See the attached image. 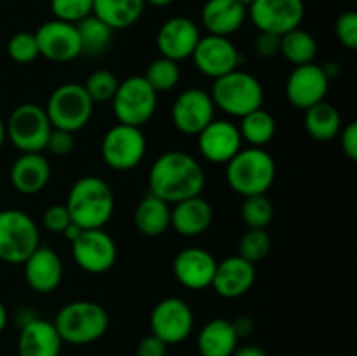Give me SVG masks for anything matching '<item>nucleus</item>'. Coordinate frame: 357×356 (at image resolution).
Returning <instances> with one entry per match:
<instances>
[{"label":"nucleus","mask_w":357,"mask_h":356,"mask_svg":"<svg viewBox=\"0 0 357 356\" xmlns=\"http://www.w3.org/2000/svg\"><path fill=\"white\" fill-rule=\"evenodd\" d=\"M305 129L316 142H331L342 131L340 112L333 103L319 101L305 110Z\"/></svg>","instance_id":"c756f323"},{"label":"nucleus","mask_w":357,"mask_h":356,"mask_svg":"<svg viewBox=\"0 0 357 356\" xmlns=\"http://www.w3.org/2000/svg\"><path fill=\"white\" fill-rule=\"evenodd\" d=\"M52 131L45 108L37 103H21L10 112L6 122V136L14 149L24 152H44Z\"/></svg>","instance_id":"1a4fd4ad"},{"label":"nucleus","mask_w":357,"mask_h":356,"mask_svg":"<svg viewBox=\"0 0 357 356\" xmlns=\"http://www.w3.org/2000/svg\"><path fill=\"white\" fill-rule=\"evenodd\" d=\"M65 206L72 222L82 230L105 229L114 216L115 198L103 178L89 175L72 185Z\"/></svg>","instance_id":"f03ea898"},{"label":"nucleus","mask_w":357,"mask_h":356,"mask_svg":"<svg viewBox=\"0 0 357 356\" xmlns=\"http://www.w3.org/2000/svg\"><path fill=\"white\" fill-rule=\"evenodd\" d=\"M281 51V35L268 34V31H258L255 38V52L260 58L271 59L279 54Z\"/></svg>","instance_id":"37998d69"},{"label":"nucleus","mask_w":357,"mask_h":356,"mask_svg":"<svg viewBox=\"0 0 357 356\" xmlns=\"http://www.w3.org/2000/svg\"><path fill=\"white\" fill-rule=\"evenodd\" d=\"M143 77H145L146 82H149L157 93H167V91L174 89V87L180 84V63L164 58V56H159V58L153 59V61L146 66V72Z\"/></svg>","instance_id":"72a5a7b5"},{"label":"nucleus","mask_w":357,"mask_h":356,"mask_svg":"<svg viewBox=\"0 0 357 356\" xmlns=\"http://www.w3.org/2000/svg\"><path fill=\"white\" fill-rule=\"evenodd\" d=\"M340 145L347 159L357 161V122H349L340 131Z\"/></svg>","instance_id":"a18cd8bd"},{"label":"nucleus","mask_w":357,"mask_h":356,"mask_svg":"<svg viewBox=\"0 0 357 356\" xmlns=\"http://www.w3.org/2000/svg\"><path fill=\"white\" fill-rule=\"evenodd\" d=\"M272 248L271 234L267 229H248L239 239V253L251 264L264 260Z\"/></svg>","instance_id":"c9c22d12"},{"label":"nucleus","mask_w":357,"mask_h":356,"mask_svg":"<svg viewBox=\"0 0 357 356\" xmlns=\"http://www.w3.org/2000/svg\"><path fill=\"white\" fill-rule=\"evenodd\" d=\"M40 246L37 222L21 209L0 212V260L10 265H23Z\"/></svg>","instance_id":"423d86ee"},{"label":"nucleus","mask_w":357,"mask_h":356,"mask_svg":"<svg viewBox=\"0 0 357 356\" xmlns=\"http://www.w3.org/2000/svg\"><path fill=\"white\" fill-rule=\"evenodd\" d=\"M192 61L202 75L215 80L234 70H239L243 56L230 37L208 34L199 38L197 47L192 54Z\"/></svg>","instance_id":"2eb2a0df"},{"label":"nucleus","mask_w":357,"mask_h":356,"mask_svg":"<svg viewBox=\"0 0 357 356\" xmlns=\"http://www.w3.org/2000/svg\"><path fill=\"white\" fill-rule=\"evenodd\" d=\"M197 149L208 163L227 164L243 149L239 128L227 119H213L197 135Z\"/></svg>","instance_id":"6ab92c4d"},{"label":"nucleus","mask_w":357,"mask_h":356,"mask_svg":"<svg viewBox=\"0 0 357 356\" xmlns=\"http://www.w3.org/2000/svg\"><path fill=\"white\" fill-rule=\"evenodd\" d=\"M70 244L77 267L89 274H105L117 262V244L105 229L82 230Z\"/></svg>","instance_id":"f8f14e48"},{"label":"nucleus","mask_w":357,"mask_h":356,"mask_svg":"<svg viewBox=\"0 0 357 356\" xmlns=\"http://www.w3.org/2000/svg\"><path fill=\"white\" fill-rule=\"evenodd\" d=\"M75 27L77 31H79L82 54L100 56L110 47L112 38H114V30L107 23H103L100 17L94 16V14L84 17Z\"/></svg>","instance_id":"2f4dec72"},{"label":"nucleus","mask_w":357,"mask_h":356,"mask_svg":"<svg viewBox=\"0 0 357 356\" xmlns=\"http://www.w3.org/2000/svg\"><path fill=\"white\" fill-rule=\"evenodd\" d=\"M7 54L14 63H20V65L33 63L40 56L35 34H31V31H17V34H14L7 42Z\"/></svg>","instance_id":"4c0bfd02"},{"label":"nucleus","mask_w":357,"mask_h":356,"mask_svg":"<svg viewBox=\"0 0 357 356\" xmlns=\"http://www.w3.org/2000/svg\"><path fill=\"white\" fill-rule=\"evenodd\" d=\"M51 180V164L42 152H24L10 168V184L23 195L44 191Z\"/></svg>","instance_id":"5701e85b"},{"label":"nucleus","mask_w":357,"mask_h":356,"mask_svg":"<svg viewBox=\"0 0 357 356\" xmlns=\"http://www.w3.org/2000/svg\"><path fill=\"white\" fill-rule=\"evenodd\" d=\"M145 6V0H93V14L114 31L126 30L138 23Z\"/></svg>","instance_id":"c85d7f7f"},{"label":"nucleus","mask_w":357,"mask_h":356,"mask_svg":"<svg viewBox=\"0 0 357 356\" xmlns=\"http://www.w3.org/2000/svg\"><path fill=\"white\" fill-rule=\"evenodd\" d=\"M215 103L208 91L190 87L181 91L171 107V122L187 136H197L215 119Z\"/></svg>","instance_id":"4468645a"},{"label":"nucleus","mask_w":357,"mask_h":356,"mask_svg":"<svg viewBox=\"0 0 357 356\" xmlns=\"http://www.w3.org/2000/svg\"><path fill=\"white\" fill-rule=\"evenodd\" d=\"M173 2H176V0H145V3H149L152 7H167Z\"/></svg>","instance_id":"864d4df0"},{"label":"nucleus","mask_w":357,"mask_h":356,"mask_svg":"<svg viewBox=\"0 0 357 356\" xmlns=\"http://www.w3.org/2000/svg\"><path fill=\"white\" fill-rule=\"evenodd\" d=\"M80 232H82V229H80L79 225H75V223H73V222H70L68 225H66V229L63 230V236H65L66 239H68L70 243H72V241H75L77 237L80 236Z\"/></svg>","instance_id":"8fccbe9b"},{"label":"nucleus","mask_w":357,"mask_h":356,"mask_svg":"<svg viewBox=\"0 0 357 356\" xmlns=\"http://www.w3.org/2000/svg\"><path fill=\"white\" fill-rule=\"evenodd\" d=\"M211 202L202 195L183 199L171 206V227L183 237H197L204 234L213 223Z\"/></svg>","instance_id":"393cba45"},{"label":"nucleus","mask_w":357,"mask_h":356,"mask_svg":"<svg viewBox=\"0 0 357 356\" xmlns=\"http://www.w3.org/2000/svg\"><path fill=\"white\" fill-rule=\"evenodd\" d=\"M239 346L234 325L225 318L208 321L197 334V351L201 356H232Z\"/></svg>","instance_id":"bb28decb"},{"label":"nucleus","mask_w":357,"mask_h":356,"mask_svg":"<svg viewBox=\"0 0 357 356\" xmlns=\"http://www.w3.org/2000/svg\"><path fill=\"white\" fill-rule=\"evenodd\" d=\"M328 75L323 66L316 63H307L293 68L286 80V98L298 110H307L312 105L324 101L330 89Z\"/></svg>","instance_id":"a211bd4d"},{"label":"nucleus","mask_w":357,"mask_h":356,"mask_svg":"<svg viewBox=\"0 0 357 356\" xmlns=\"http://www.w3.org/2000/svg\"><path fill=\"white\" fill-rule=\"evenodd\" d=\"M232 325H234V330H236L237 337H239V341L244 337H250L255 330V323L250 316L236 318V320L232 321Z\"/></svg>","instance_id":"49530a36"},{"label":"nucleus","mask_w":357,"mask_h":356,"mask_svg":"<svg viewBox=\"0 0 357 356\" xmlns=\"http://www.w3.org/2000/svg\"><path fill=\"white\" fill-rule=\"evenodd\" d=\"M279 54L295 66L314 63L317 56L316 37L307 30L295 28V30L281 35V51H279Z\"/></svg>","instance_id":"473e14b6"},{"label":"nucleus","mask_w":357,"mask_h":356,"mask_svg":"<svg viewBox=\"0 0 357 356\" xmlns=\"http://www.w3.org/2000/svg\"><path fill=\"white\" fill-rule=\"evenodd\" d=\"M119 82L121 80L110 70H96L87 77L82 86L94 103H103V101H112Z\"/></svg>","instance_id":"e433bc0d"},{"label":"nucleus","mask_w":357,"mask_h":356,"mask_svg":"<svg viewBox=\"0 0 357 356\" xmlns=\"http://www.w3.org/2000/svg\"><path fill=\"white\" fill-rule=\"evenodd\" d=\"M232 356H267V353L260 348V346L248 344V346H237V349L234 351Z\"/></svg>","instance_id":"09e8293b"},{"label":"nucleus","mask_w":357,"mask_h":356,"mask_svg":"<svg viewBox=\"0 0 357 356\" xmlns=\"http://www.w3.org/2000/svg\"><path fill=\"white\" fill-rule=\"evenodd\" d=\"M0 178H2V175H0Z\"/></svg>","instance_id":"4d7b16f0"},{"label":"nucleus","mask_w":357,"mask_h":356,"mask_svg":"<svg viewBox=\"0 0 357 356\" xmlns=\"http://www.w3.org/2000/svg\"><path fill=\"white\" fill-rule=\"evenodd\" d=\"M167 344H164L159 337L153 334L145 335L136 346V356H166Z\"/></svg>","instance_id":"c03bdc74"},{"label":"nucleus","mask_w":357,"mask_h":356,"mask_svg":"<svg viewBox=\"0 0 357 356\" xmlns=\"http://www.w3.org/2000/svg\"><path fill=\"white\" fill-rule=\"evenodd\" d=\"M52 323L63 344L87 346L107 334L110 316L108 311L94 300H73L58 311Z\"/></svg>","instance_id":"20e7f679"},{"label":"nucleus","mask_w":357,"mask_h":356,"mask_svg":"<svg viewBox=\"0 0 357 356\" xmlns=\"http://www.w3.org/2000/svg\"><path fill=\"white\" fill-rule=\"evenodd\" d=\"M135 225L145 237H159L171 227V205L149 194L138 202L135 209Z\"/></svg>","instance_id":"cd10ccee"},{"label":"nucleus","mask_w":357,"mask_h":356,"mask_svg":"<svg viewBox=\"0 0 357 356\" xmlns=\"http://www.w3.org/2000/svg\"><path fill=\"white\" fill-rule=\"evenodd\" d=\"M209 94L216 108L237 119L261 108L265 100L260 80L253 73L243 70H234L220 79H215Z\"/></svg>","instance_id":"39448f33"},{"label":"nucleus","mask_w":357,"mask_h":356,"mask_svg":"<svg viewBox=\"0 0 357 356\" xmlns=\"http://www.w3.org/2000/svg\"><path fill=\"white\" fill-rule=\"evenodd\" d=\"M194 311L180 297L159 300L150 314V330L164 344H181L194 332Z\"/></svg>","instance_id":"9b49d317"},{"label":"nucleus","mask_w":357,"mask_h":356,"mask_svg":"<svg viewBox=\"0 0 357 356\" xmlns=\"http://www.w3.org/2000/svg\"><path fill=\"white\" fill-rule=\"evenodd\" d=\"M248 9L237 0H206L201 9V23L209 35L230 37L243 28Z\"/></svg>","instance_id":"b1692460"},{"label":"nucleus","mask_w":357,"mask_h":356,"mask_svg":"<svg viewBox=\"0 0 357 356\" xmlns=\"http://www.w3.org/2000/svg\"><path fill=\"white\" fill-rule=\"evenodd\" d=\"M38 52L42 58L54 63H66L82 54L77 27L59 20H49L35 31Z\"/></svg>","instance_id":"dca6fc26"},{"label":"nucleus","mask_w":357,"mask_h":356,"mask_svg":"<svg viewBox=\"0 0 357 356\" xmlns=\"http://www.w3.org/2000/svg\"><path fill=\"white\" fill-rule=\"evenodd\" d=\"M70 222H72V218H70L68 209H66L65 205H59V202L49 206L44 212V216H42V223H44L45 229L54 234H63V230L66 229Z\"/></svg>","instance_id":"a19ab883"},{"label":"nucleus","mask_w":357,"mask_h":356,"mask_svg":"<svg viewBox=\"0 0 357 356\" xmlns=\"http://www.w3.org/2000/svg\"><path fill=\"white\" fill-rule=\"evenodd\" d=\"M321 66H323L324 73H326L328 79H330V80H333L335 77L338 75V72H340V66H338L337 61H328V63H324V65H321Z\"/></svg>","instance_id":"3c124183"},{"label":"nucleus","mask_w":357,"mask_h":356,"mask_svg":"<svg viewBox=\"0 0 357 356\" xmlns=\"http://www.w3.org/2000/svg\"><path fill=\"white\" fill-rule=\"evenodd\" d=\"M73 147H75V136H73V133L65 131V129L52 128L47 143H45V150H49L52 156L65 157L72 152Z\"/></svg>","instance_id":"79ce46f5"},{"label":"nucleus","mask_w":357,"mask_h":356,"mask_svg":"<svg viewBox=\"0 0 357 356\" xmlns=\"http://www.w3.org/2000/svg\"><path fill=\"white\" fill-rule=\"evenodd\" d=\"M248 17L258 31L284 35L300 28L305 17L303 0H255L248 7Z\"/></svg>","instance_id":"ddd939ff"},{"label":"nucleus","mask_w":357,"mask_h":356,"mask_svg":"<svg viewBox=\"0 0 357 356\" xmlns=\"http://www.w3.org/2000/svg\"><path fill=\"white\" fill-rule=\"evenodd\" d=\"M146 154V138L142 128L117 122L101 140V159L114 171H131L142 164Z\"/></svg>","instance_id":"9d476101"},{"label":"nucleus","mask_w":357,"mask_h":356,"mask_svg":"<svg viewBox=\"0 0 357 356\" xmlns=\"http://www.w3.org/2000/svg\"><path fill=\"white\" fill-rule=\"evenodd\" d=\"M157 93L143 75H131L119 82L112 98V110L121 124L143 128L157 110Z\"/></svg>","instance_id":"6e6552de"},{"label":"nucleus","mask_w":357,"mask_h":356,"mask_svg":"<svg viewBox=\"0 0 357 356\" xmlns=\"http://www.w3.org/2000/svg\"><path fill=\"white\" fill-rule=\"evenodd\" d=\"M33 320H37V314L31 309H28V307H21V309H17V313L14 314V323L17 325L20 330L23 327H26L28 323H31Z\"/></svg>","instance_id":"de8ad7c7"},{"label":"nucleus","mask_w":357,"mask_h":356,"mask_svg":"<svg viewBox=\"0 0 357 356\" xmlns=\"http://www.w3.org/2000/svg\"><path fill=\"white\" fill-rule=\"evenodd\" d=\"M7 321H9V314H7V309H6V306H3V302L0 300V334L6 330Z\"/></svg>","instance_id":"603ef678"},{"label":"nucleus","mask_w":357,"mask_h":356,"mask_svg":"<svg viewBox=\"0 0 357 356\" xmlns=\"http://www.w3.org/2000/svg\"><path fill=\"white\" fill-rule=\"evenodd\" d=\"M237 2H241V3H243V6H244V7H246V9H248V7H250V6H251V3H253V2H255V0H237Z\"/></svg>","instance_id":"6e6d98bb"},{"label":"nucleus","mask_w":357,"mask_h":356,"mask_svg":"<svg viewBox=\"0 0 357 356\" xmlns=\"http://www.w3.org/2000/svg\"><path fill=\"white\" fill-rule=\"evenodd\" d=\"M257 281L255 264L241 255H232L218 262L211 288L223 299H239L253 288Z\"/></svg>","instance_id":"4be33fe9"},{"label":"nucleus","mask_w":357,"mask_h":356,"mask_svg":"<svg viewBox=\"0 0 357 356\" xmlns=\"http://www.w3.org/2000/svg\"><path fill=\"white\" fill-rule=\"evenodd\" d=\"M54 20L77 24L93 14V0H51Z\"/></svg>","instance_id":"58836bf2"},{"label":"nucleus","mask_w":357,"mask_h":356,"mask_svg":"<svg viewBox=\"0 0 357 356\" xmlns=\"http://www.w3.org/2000/svg\"><path fill=\"white\" fill-rule=\"evenodd\" d=\"M278 166L267 150L258 147L241 149L225 164V180L236 194L248 195L267 194L275 181Z\"/></svg>","instance_id":"7ed1b4c3"},{"label":"nucleus","mask_w":357,"mask_h":356,"mask_svg":"<svg viewBox=\"0 0 357 356\" xmlns=\"http://www.w3.org/2000/svg\"><path fill=\"white\" fill-rule=\"evenodd\" d=\"M63 341L54 323L37 318L20 330L17 356H59Z\"/></svg>","instance_id":"a878e982"},{"label":"nucleus","mask_w":357,"mask_h":356,"mask_svg":"<svg viewBox=\"0 0 357 356\" xmlns=\"http://www.w3.org/2000/svg\"><path fill=\"white\" fill-rule=\"evenodd\" d=\"M274 218V206L267 194L248 195L241 205V220L248 229H267Z\"/></svg>","instance_id":"f704fd0d"},{"label":"nucleus","mask_w":357,"mask_h":356,"mask_svg":"<svg viewBox=\"0 0 357 356\" xmlns=\"http://www.w3.org/2000/svg\"><path fill=\"white\" fill-rule=\"evenodd\" d=\"M237 128H239L243 142L250 143V147H258V149H264L267 143H271L278 131L275 117L264 108H258V110L241 117V124Z\"/></svg>","instance_id":"7c9ffc66"},{"label":"nucleus","mask_w":357,"mask_h":356,"mask_svg":"<svg viewBox=\"0 0 357 356\" xmlns=\"http://www.w3.org/2000/svg\"><path fill=\"white\" fill-rule=\"evenodd\" d=\"M44 108L52 128L65 129L75 135L89 124L94 101L86 93L82 84L65 82L52 91Z\"/></svg>","instance_id":"0eeeda50"},{"label":"nucleus","mask_w":357,"mask_h":356,"mask_svg":"<svg viewBox=\"0 0 357 356\" xmlns=\"http://www.w3.org/2000/svg\"><path fill=\"white\" fill-rule=\"evenodd\" d=\"M335 35L338 42L349 51L357 49V14L354 10L342 13L335 23Z\"/></svg>","instance_id":"ea45409f"},{"label":"nucleus","mask_w":357,"mask_h":356,"mask_svg":"<svg viewBox=\"0 0 357 356\" xmlns=\"http://www.w3.org/2000/svg\"><path fill=\"white\" fill-rule=\"evenodd\" d=\"M23 269L26 285L40 295H47L58 290L65 278V265L58 251L42 244L24 260Z\"/></svg>","instance_id":"412c9836"},{"label":"nucleus","mask_w":357,"mask_h":356,"mask_svg":"<svg viewBox=\"0 0 357 356\" xmlns=\"http://www.w3.org/2000/svg\"><path fill=\"white\" fill-rule=\"evenodd\" d=\"M218 260L199 246L183 248L173 258V274L181 286L194 292L211 288Z\"/></svg>","instance_id":"aec40b11"},{"label":"nucleus","mask_w":357,"mask_h":356,"mask_svg":"<svg viewBox=\"0 0 357 356\" xmlns=\"http://www.w3.org/2000/svg\"><path fill=\"white\" fill-rule=\"evenodd\" d=\"M201 37V30L195 21L187 16H174L160 24L155 45L160 56L180 63L192 58Z\"/></svg>","instance_id":"f3484780"},{"label":"nucleus","mask_w":357,"mask_h":356,"mask_svg":"<svg viewBox=\"0 0 357 356\" xmlns=\"http://www.w3.org/2000/svg\"><path fill=\"white\" fill-rule=\"evenodd\" d=\"M6 140H7V136H6V121L0 117V149H2V145L6 143Z\"/></svg>","instance_id":"5fc2aeb1"},{"label":"nucleus","mask_w":357,"mask_h":356,"mask_svg":"<svg viewBox=\"0 0 357 356\" xmlns=\"http://www.w3.org/2000/svg\"><path fill=\"white\" fill-rule=\"evenodd\" d=\"M206 185L202 164L183 150H167L152 163L149 171L150 194L167 205L201 195Z\"/></svg>","instance_id":"f257e3e1"}]
</instances>
